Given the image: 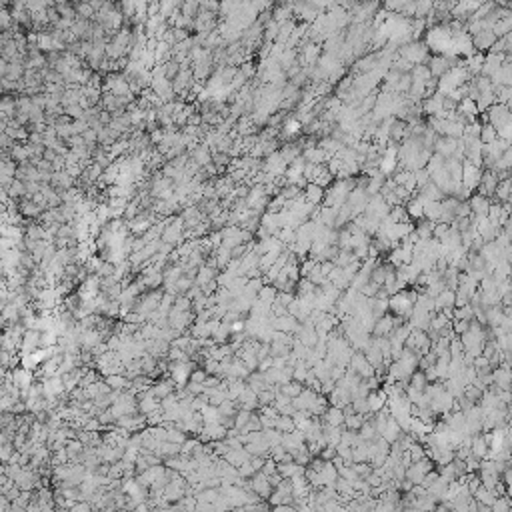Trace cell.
I'll use <instances>...</instances> for the list:
<instances>
[{
	"mask_svg": "<svg viewBox=\"0 0 512 512\" xmlns=\"http://www.w3.org/2000/svg\"><path fill=\"white\" fill-rule=\"evenodd\" d=\"M398 56L406 58L408 62L412 64H424L428 62V58H430V48H428L426 42L410 40V42H406V44H402L398 48Z\"/></svg>",
	"mask_w": 512,
	"mask_h": 512,
	"instance_id": "6da1fadb",
	"label": "cell"
},
{
	"mask_svg": "<svg viewBox=\"0 0 512 512\" xmlns=\"http://www.w3.org/2000/svg\"><path fill=\"white\" fill-rule=\"evenodd\" d=\"M482 166H476L472 164L470 160H462V184L468 186L472 192H476V188L480 186V180H482Z\"/></svg>",
	"mask_w": 512,
	"mask_h": 512,
	"instance_id": "7a4b0ae2",
	"label": "cell"
},
{
	"mask_svg": "<svg viewBox=\"0 0 512 512\" xmlns=\"http://www.w3.org/2000/svg\"><path fill=\"white\" fill-rule=\"evenodd\" d=\"M346 368H350L354 372H358L362 378H370V376H374V366L368 362V358H366V354L362 350H354L350 356V360H348V366Z\"/></svg>",
	"mask_w": 512,
	"mask_h": 512,
	"instance_id": "3957f363",
	"label": "cell"
},
{
	"mask_svg": "<svg viewBox=\"0 0 512 512\" xmlns=\"http://www.w3.org/2000/svg\"><path fill=\"white\" fill-rule=\"evenodd\" d=\"M458 144H460V138H452V136H438L436 138V144H434V152L444 156V158H452L458 150Z\"/></svg>",
	"mask_w": 512,
	"mask_h": 512,
	"instance_id": "277c9868",
	"label": "cell"
},
{
	"mask_svg": "<svg viewBox=\"0 0 512 512\" xmlns=\"http://www.w3.org/2000/svg\"><path fill=\"white\" fill-rule=\"evenodd\" d=\"M468 204H470L472 216H476V218H484V216L488 214V208H490L492 200H490L488 196H484V194H478V192H474V194H472V196L468 198Z\"/></svg>",
	"mask_w": 512,
	"mask_h": 512,
	"instance_id": "5b68a950",
	"label": "cell"
},
{
	"mask_svg": "<svg viewBox=\"0 0 512 512\" xmlns=\"http://www.w3.org/2000/svg\"><path fill=\"white\" fill-rule=\"evenodd\" d=\"M40 334L42 330L40 328H28L22 336V342H20V354H28V352H34L40 348Z\"/></svg>",
	"mask_w": 512,
	"mask_h": 512,
	"instance_id": "8992f818",
	"label": "cell"
},
{
	"mask_svg": "<svg viewBox=\"0 0 512 512\" xmlns=\"http://www.w3.org/2000/svg\"><path fill=\"white\" fill-rule=\"evenodd\" d=\"M492 378H494V384L502 390H512V366L508 364H500L492 370Z\"/></svg>",
	"mask_w": 512,
	"mask_h": 512,
	"instance_id": "52a82bcc",
	"label": "cell"
},
{
	"mask_svg": "<svg viewBox=\"0 0 512 512\" xmlns=\"http://www.w3.org/2000/svg\"><path fill=\"white\" fill-rule=\"evenodd\" d=\"M170 348H172V344L168 340H164V338H148L146 340V354H150V356H154L158 360L166 358Z\"/></svg>",
	"mask_w": 512,
	"mask_h": 512,
	"instance_id": "ba28073f",
	"label": "cell"
},
{
	"mask_svg": "<svg viewBox=\"0 0 512 512\" xmlns=\"http://www.w3.org/2000/svg\"><path fill=\"white\" fill-rule=\"evenodd\" d=\"M472 36V44H474V48L482 52V50H490L492 48V44L496 42V34L492 30H480L476 34H470Z\"/></svg>",
	"mask_w": 512,
	"mask_h": 512,
	"instance_id": "9c48e42d",
	"label": "cell"
},
{
	"mask_svg": "<svg viewBox=\"0 0 512 512\" xmlns=\"http://www.w3.org/2000/svg\"><path fill=\"white\" fill-rule=\"evenodd\" d=\"M324 194H326V188H322L314 182H308L306 188H304V198L314 206H320L324 202Z\"/></svg>",
	"mask_w": 512,
	"mask_h": 512,
	"instance_id": "30bf717a",
	"label": "cell"
},
{
	"mask_svg": "<svg viewBox=\"0 0 512 512\" xmlns=\"http://www.w3.org/2000/svg\"><path fill=\"white\" fill-rule=\"evenodd\" d=\"M394 330V324H392V314H384L380 318H376L374 322V328H372V336H390Z\"/></svg>",
	"mask_w": 512,
	"mask_h": 512,
	"instance_id": "8fae6325",
	"label": "cell"
},
{
	"mask_svg": "<svg viewBox=\"0 0 512 512\" xmlns=\"http://www.w3.org/2000/svg\"><path fill=\"white\" fill-rule=\"evenodd\" d=\"M344 418H346V414H344V408L334 406V404H330V406H328V410H326L324 416H322V420H324V422L334 424V426H342V424H344Z\"/></svg>",
	"mask_w": 512,
	"mask_h": 512,
	"instance_id": "7c38bea8",
	"label": "cell"
},
{
	"mask_svg": "<svg viewBox=\"0 0 512 512\" xmlns=\"http://www.w3.org/2000/svg\"><path fill=\"white\" fill-rule=\"evenodd\" d=\"M504 316H506V310H504L502 304H496V306L486 308V320H488V326H490V328L500 326L502 320H504Z\"/></svg>",
	"mask_w": 512,
	"mask_h": 512,
	"instance_id": "4fadbf2b",
	"label": "cell"
},
{
	"mask_svg": "<svg viewBox=\"0 0 512 512\" xmlns=\"http://www.w3.org/2000/svg\"><path fill=\"white\" fill-rule=\"evenodd\" d=\"M442 216V200H426L424 202V218L438 222Z\"/></svg>",
	"mask_w": 512,
	"mask_h": 512,
	"instance_id": "5bb4252c",
	"label": "cell"
},
{
	"mask_svg": "<svg viewBox=\"0 0 512 512\" xmlns=\"http://www.w3.org/2000/svg\"><path fill=\"white\" fill-rule=\"evenodd\" d=\"M434 300H436V310H442V308H448V306H456V290L444 288Z\"/></svg>",
	"mask_w": 512,
	"mask_h": 512,
	"instance_id": "9a60e30c",
	"label": "cell"
},
{
	"mask_svg": "<svg viewBox=\"0 0 512 512\" xmlns=\"http://www.w3.org/2000/svg\"><path fill=\"white\" fill-rule=\"evenodd\" d=\"M358 434H360L362 440H368V442H374V440L380 436L378 430H376V426H374V422H372V416L362 424V428L358 430Z\"/></svg>",
	"mask_w": 512,
	"mask_h": 512,
	"instance_id": "2e32d148",
	"label": "cell"
},
{
	"mask_svg": "<svg viewBox=\"0 0 512 512\" xmlns=\"http://www.w3.org/2000/svg\"><path fill=\"white\" fill-rule=\"evenodd\" d=\"M474 498L482 502V504H488V506H492L494 504V500L498 498L496 494H494V490H490V488H486L484 484H480L478 488L474 490Z\"/></svg>",
	"mask_w": 512,
	"mask_h": 512,
	"instance_id": "e0dca14e",
	"label": "cell"
},
{
	"mask_svg": "<svg viewBox=\"0 0 512 512\" xmlns=\"http://www.w3.org/2000/svg\"><path fill=\"white\" fill-rule=\"evenodd\" d=\"M74 6H76V14H78V18L94 20L96 10L92 8V4H90L88 0H78V2H74Z\"/></svg>",
	"mask_w": 512,
	"mask_h": 512,
	"instance_id": "ac0fdd59",
	"label": "cell"
},
{
	"mask_svg": "<svg viewBox=\"0 0 512 512\" xmlns=\"http://www.w3.org/2000/svg\"><path fill=\"white\" fill-rule=\"evenodd\" d=\"M370 416L358 414V412H350V414H346V418H344V426H346V428H350V430H360V428H362V424H364Z\"/></svg>",
	"mask_w": 512,
	"mask_h": 512,
	"instance_id": "d6986e66",
	"label": "cell"
},
{
	"mask_svg": "<svg viewBox=\"0 0 512 512\" xmlns=\"http://www.w3.org/2000/svg\"><path fill=\"white\" fill-rule=\"evenodd\" d=\"M278 390L282 392V394H286L288 398H296L302 390H304V384L298 382V380H290V382L282 384V386H278Z\"/></svg>",
	"mask_w": 512,
	"mask_h": 512,
	"instance_id": "ffe728a7",
	"label": "cell"
},
{
	"mask_svg": "<svg viewBox=\"0 0 512 512\" xmlns=\"http://www.w3.org/2000/svg\"><path fill=\"white\" fill-rule=\"evenodd\" d=\"M410 76H412V80H422V82L434 78L432 72H430V68H428V64H414V68L410 70Z\"/></svg>",
	"mask_w": 512,
	"mask_h": 512,
	"instance_id": "44dd1931",
	"label": "cell"
},
{
	"mask_svg": "<svg viewBox=\"0 0 512 512\" xmlns=\"http://www.w3.org/2000/svg\"><path fill=\"white\" fill-rule=\"evenodd\" d=\"M410 386H414L416 390H422L424 392V388L428 386V378H426V372L424 370H420V368H416L414 372H412V376H410V380H408Z\"/></svg>",
	"mask_w": 512,
	"mask_h": 512,
	"instance_id": "7402d4cb",
	"label": "cell"
},
{
	"mask_svg": "<svg viewBox=\"0 0 512 512\" xmlns=\"http://www.w3.org/2000/svg\"><path fill=\"white\" fill-rule=\"evenodd\" d=\"M498 138V130L494 124H490V122H486V124H482V130H480V140L484 142V144H488V142H494Z\"/></svg>",
	"mask_w": 512,
	"mask_h": 512,
	"instance_id": "603a6c76",
	"label": "cell"
},
{
	"mask_svg": "<svg viewBox=\"0 0 512 512\" xmlns=\"http://www.w3.org/2000/svg\"><path fill=\"white\" fill-rule=\"evenodd\" d=\"M352 466H354V470H356V474H358L360 478H368V476L374 472V464H372L370 460H364V462H352Z\"/></svg>",
	"mask_w": 512,
	"mask_h": 512,
	"instance_id": "cb8c5ba5",
	"label": "cell"
},
{
	"mask_svg": "<svg viewBox=\"0 0 512 512\" xmlns=\"http://www.w3.org/2000/svg\"><path fill=\"white\" fill-rule=\"evenodd\" d=\"M466 398H470L474 404H480V400H482V394H484V390L478 388L476 384H466L464 386V392H462Z\"/></svg>",
	"mask_w": 512,
	"mask_h": 512,
	"instance_id": "d4e9b609",
	"label": "cell"
},
{
	"mask_svg": "<svg viewBox=\"0 0 512 512\" xmlns=\"http://www.w3.org/2000/svg\"><path fill=\"white\" fill-rule=\"evenodd\" d=\"M264 428V424H262V420H260V414H258V410L252 412L250 416V420H248V424L240 430V434H244V432H256V430H262Z\"/></svg>",
	"mask_w": 512,
	"mask_h": 512,
	"instance_id": "484cf974",
	"label": "cell"
},
{
	"mask_svg": "<svg viewBox=\"0 0 512 512\" xmlns=\"http://www.w3.org/2000/svg\"><path fill=\"white\" fill-rule=\"evenodd\" d=\"M274 428H278L280 432H290V430H294V428H296L294 418L288 414H280L278 416V420H276V426H274Z\"/></svg>",
	"mask_w": 512,
	"mask_h": 512,
	"instance_id": "4316f807",
	"label": "cell"
},
{
	"mask_svg": "<svg viewBox=\"0 0 512 512\" xmlns=\"http://www.w3.org/2000/svg\"><path fill=\"white\" fill-rule=\"evenodd\" d=\"M164 72H166V78H168V80H174V78L178 76V72H180V62H178L176 58L166 60V62H164Z\"/></svg>",
	"mask_w": 512,
	"mask_h": 512,
	"instance_id": "83f0119b",
	"label": "cell"
},
{
	"mask_svg": "<svg viewBox=\"0 0 512 512\" xmlns=\"http://www.w3.org/2000/svg\"><path fill=\"white\" fill-rule=\"evenodd\" d=\"M84 112H86V108L80 106V104H68V106H64V114H68L72 120L84 118Z\"/></svg>",
	"mask_w": 512,
	"mask_h": 512,
	"instance_id": "f1b7e54d",
	"label": "cell"
},
{
	"mask_svg": "<svg viewBox=\"0 0 512 512\" xmlns=\"http://www.w3.org/2000/svg\"><path fill=\"white\" fill-rule=\"evenodd\" d=\"M16 144H18V140H14L10 134H6V132H2V134H0V146H2V152H10Z\"/></svg>",
	"mask_w": 512,
	"mask_h": 512,
	"instance_id": "f546056e",
	"label": "cell"
},
{
	"mask_svg": "<svg viewBox=\"0 0 512 512\" xmlns=\"http://www.w3.org/2000/svg\"><path fill=\"white\" fill-rule=\"evenodd\" d=\"M452 328H454V334H456V336H460V334H464V332L470 328V320L454 318L452 320Z\"/></svg>",
	"mask_w": 512,
	"mask_h": 512,
	"instance_id": "4dcf8cb0",
	"label": "cell"
},
{
	"mask_svg": "<svg viewBox=\"0 0 512 512\" xmlns=\"http://www.w3.org/2000/svg\"><path fill=\"white\" fill-rule=\"evenodd\" d=\"M450 356H464V344H462L460 336H454L450 340Z\"/></svg>",
	"mask_w": 512,
	"mask_h": 512,
	"instance_id": "1f68e13d",
	"label": "cell"
},
{
	"mask_svg": "<svg viewBox=\"0 0 512 512\" xmlns=\"http://www.w3.org/2000/svg\"><path fill=\"white\" fill-rule=\"evenodd\" d=\"M378 290H380V284H376V282H372V280H370V282H366L364 286L360 288V292H362L366 298H374Z\"/></svg>",
	"mask_w": 512,
	"mask_h": 512,
	"instance_id": "d6a6232c",
	"label": "cell"
},
{
	"mask_svg": "<svg viewBox=\"0 0 512 512\" xmlns=\"http://www.w3.org/2000/svg\"><path fill=\"white\" fill-rule=\"evenodd\" d=\"M238 474H240L242 478H252L256 474V468L252 466V462H244V464L238 466Z\"/></svg>",
	"mask_w": 512,
	"mask_h": 512,
	"instance_id": "836d02e7",
	"label": "cell"
},
{
	"mask_svg": "<svg viewBox=\"0 0 512 512\" xmlns=\"http://www.w3.org/2000/svg\"><path fill=\"white\" fill-rule=\"evenodd\" d=\"M464 462H466V472H480V464H482V460L476 458L474 454H470Z\"/></svg>",
	"mask_w": 512,
	"mask_h": 512,
	"instance_id": "e575fe53",
	"label": "cell"
},
{
	"mask_svg": "<svg viewBox=\"0 0 512 512\" xmlns=\"http://www.w3.org/2000/svg\"><path fill=\"white\" fill-rule=\"evenodd\" d=\"M318 456L320 458H324V460H334V458H336V446H334V444H326V446L320 450Z\"/></svg>",
	"mask_w": 512,
	"mask_h": 512,
	"instance_id": "d590c367",
	"label": "cell"
},
{
	"mask_svg": "<svg viewBox=\"0 0 512 512\" xmlns=\"http://www.w3.org/2000/svg\"><path fill=\"white\" fill-rule=\"evenodd\" d=\"M186 388H188V392H190L192 396H200V394H204V390H206V386H204V384L192 382V380L186 382Z\"/></svg>",
	"mask_w": 512,
	"mask_h": 512,
	"instance_id": "8d00e7d4",
	"label": "cell"
},
{
	"mask_svg": "<svg viewBox=\"0 0 512 512\" xmlns=\"http://www.w3.org/2000/svg\"><path fill=\"white\" fill-rule=\"evenodd\" d=\"M502 232H504V234H506V236L512 240V214L506 218V222L502 224Z\"/></svg>",
	"mask_w": 512,
	"mask_h": 512,
	"instance_id": "74e56055",
	"label": "cell"
},
{
	"mask_svg": "<svg viewBox=\"0 0 512 512\" xmlns=\"http://www.w3.org/2000/svg\"><path fill=\"white\" fill-rule=\"evenodd\" d=\"M110 2H120V0H110Z\"/></svg>",
	"mask_w": 512,
	"mask_h": 512,
	"instance_id": "f35d334b",
	"label": "cell"
}]
</instances>
